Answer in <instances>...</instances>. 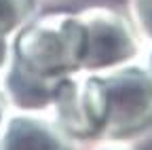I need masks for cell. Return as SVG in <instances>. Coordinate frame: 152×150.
<instances>
[{
  "label": "cell",
  "instance_id": "3",
  "mask_svg": "<svg viewBox=\"0 0 152 150\" xmlns=\"http://www.w3.org/2000/svg\"><path fill=\"white\" fill-rule=\"evenodd\" d=\"M49 114L64 133L76 144L102 140L108 116V93L97 72H74L57 83Z\"/></svg>",
  "mask_w": 152,
  "mask_h": 150
},
{
  "label": "cell",
  "instance_id": "2",
  "mask_svg": "<svg viewBox=\"0 0 152 150\" xmlns=\"http://www.w3.org/2000/svg\"><path fill=\"white\" fill-rule=\"evenodd\" d=\"M108 93L102 140L144 144L152 140V72L144 59L99 72Z\"/></svg>",
  "mask_w": 152,
  "mask_h": 150
},
{
  "label": "cell",
  "instance_id": "4",
  "mask_svg": "<svg viewBox=\"0 0 152 150\" xmlns=\"http://www.w3.org/2000/svg\"><path fill=\"white\" fill-rule=\"evenodd\" d=\"M85 28V72H106L144 59L146 42L140 38L131 19L108 7H91L78 13Z\"/></svg>",
  "mask_w": 152,
  "mask_h": 150
},
{
  "label": "cell",
  "instance_id": "1",
  "mask_svg": "<svg viewBox=\"0 0 152 150\" xmlns=\"http://www.w3.org/2000/svg\"><path fill=\"white\" fill-rule=\"evenodd\" d=\"M85 28L78 15L49 13L11 34V59L0 89L13 110L47 112L57 83L83 70Z\"/></svg>",
  "mask_w": 152,
  "mask_h": 150
},
{
  "label": "cell",
  "instance_id": "10",
  "mask_svg": "<svg viewBox=\"0 0 152 150\" xmlns=\"http://www.w3.org/2000/svg\"><path fill=\"white\" fill-rule=\"evenodd\" d=\"M9 110H11V108H9V102H7V97H4L2 89H0V125H2V121H4V116H7Z\"/></svg>",
  "mask_w": 152,
  "mask_h": 150
},
{
  "label": "cell",
  "instance_id": "8",
  "mask_svg": "<svg viewBox=\"0 0 152 150\" xmlns=\"http://www.w3.org/2000/svg\"><path fill=\"white\" fill-rule=\"evenodd\" d=\"M80 150H140V146L125 144V142H114V140H97V142L85 144Z\"/></svg>",
  "mask_w": 152,
  "mask_h": 150
},
{
  "label": "cell",
  "instance_id": "6",
  "mask_svg": "<svg viewBox=\"0 0 152 150\" xmlns=\"http://www.w3.org/2000/svg\"><path fill=\"white\" fill-rule=\"evenodd\" d=\"M36 0H0V32L11 36L34 17Z\"/></svg>",
  "mask_w": 152,
  "mask_h": 150
},
{
  "label": "cell",
  "instance_id": "11",
  "mask_svg": "<svg viewBox=\"0 0 152 150\" xmlns=\"http://www.w3.org/2000/svg\"><path fill=\"white\" fill-rule=\"evenodd\" d=\"M144 61H146V66L150 68V72H152V45L146 49V55H144Z\"/></svg>",
  "mask_w": 152,
  "mask_h": 150
},
{
  "label": "cell",
  "instance_id": "5",
  "mask_svg": "<svg viewBox=\"0 0 152 150\" xmlns=\"http://www.w3.org/2000/svg\"><path fill=\"white\" fill-rule=\"evenodd\" d=\"M49 112L9 110L0 125V150H80Z\"/></svg>",
  "mask_w": 152,
  "mask_h": 150
},
{
  "label": "cell",
  "instance_id": "9",
  "mask_svg": "<svg viewBox=\"0 0 152 150\" xmlns=\"http://www.w3.org/2000/svg\"><path fill=\"white\" fill-rule=\"evenodd\" d=\"M9 59H11V36L0 32V78L9 66Z\"/></svg>",
  "mask_w": 152,
  "mask_h": 150
},
{
  "label": "cell",
  "instance_id": "7",
  "mask_svg": "<svg viewBox=\"0 0 152 150\" xmlns=\"http://www.w3.org/2000/svg\"><path fill=\"white\" fill-rule=\"evenodd\" d=\"M131 23L135 26L146 47L152 45V0H129Z\"/></svg>",
  "mask_w": 152,
  "mask_h": 150
}]
</instances>
